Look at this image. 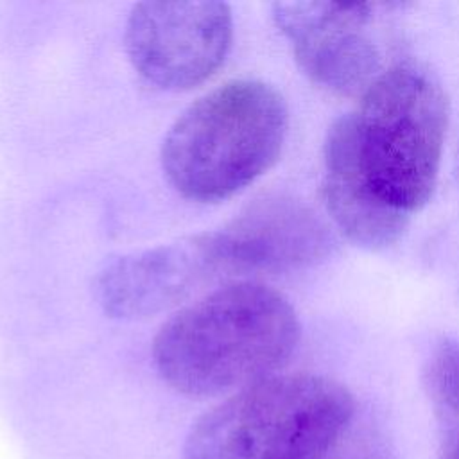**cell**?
<instances>
[{
	"instance_id": "1",
	"label": "cell",
	"mask_w": 459,
	"mask_h": 459,
	"mask_svg": "<svg viewBox=\"0 0 459 459\" xmlns=\"http://www.w3.org/2000/svg\"><path fill=\"white\" fill-rule=\"evenodd\" d=\"M448 99L416 65L382 72L359 108L325 142L323 195L337 230L355 246L384 249L432 197L448 127Z\"/></svg>"
},
{
	"instance_id": "2",
	"label": "cell",
	"mask_w": 459,
	"mask_h": 459,
	"mask_svg": "<svg viewBox=\"0 0 459 459\" xmlns=\"http://www.w3.org/2000/svg\"><path fill=\"white\" fill-rule=\"evenodd\" d=\"M298 341V316L280 292L237 281L174 314L154 337L152 359L176 391L215 396L273 377Z\"/></svg>"
},
{
	"instance_id": "3",
	"label": "cell",
	"mask_w": 459,
	"mask_h": 459,
	"mask_svg": "<svg viewBox=\"0 0 459 459\" xmlns=\"http://www.w3.org/2000/svg\"><path fill=\"white\" fill-rule=\"evenodd\" d=\"M287 133V108L262 81L226 82L190 104L169 129L161 167L186 199H228L278 160Z\"/></svg>"
},
{
	"instance_id": "4",
	"label": "cell",
	"mask_w": 459,
	"mask_h": 459,
	"mask_svg": "<svg viewBox=\"0 0 459 459\" xmlns=\"http://www.w3.org/2000/svg\"><path fill=\"white\" fill-rule=\"evenodd\" d=\"M355 411L339 382L308 373L273 375L204 412L183 459H321Z\"/></svg>"
},
{
	"instance_id": "5",
	"label": "cell",
	"mask_w": 459,
	"mask_h": 459,
	"mask_svg": "<svg viewBox=\"0 0 459 459\" xmlns=\"http://www.w3.org/2000/svg\"><path fill=\"white\" fill-rule=\"evenodd\" d=\"M233 20L224 2H140L126 23V52L147 82L190 90L224 63Z\"/></svg>"
},
{
	"instance_id": "6",
	"label": "cell",
	"mask_w": 459,
	"mask_h": 459,
	"mask_svg": "<svg viewBox=\"0 0 459 459\" xmlns=\"http://www.w3.org/2000/svg\"><path fill=\"white\" fill-rule=\"evenodd\" d=\"M204 237L221 274L307 269L326 260L335 246L323 217L287 194L253 201L224 228Z\"/></svg>"
},
{
	"instance_id": "7",
	"label": "cell",
	"mask_w": 459,
	"mask_h": 459,
	"mask_svg": "<svg viewBox=\"0 0 459 459\" xmlns=\"http://www.w3.org/2000/svg\"><path fill=\"white\" fill-rule=\"evenodd\" d=\"M373 4L276 2L273 18L307 77L337 95H362L382 74L366 25Z\"/></svg>"
},
{
	"instance_id": "8",
	"label": "cell",
	"mask_w": 459,
	"mask_h": 459,
	"mask_svg": "<svg viewBox=\"0 0 459 459\" xmlns=\"http://www.w3.org/2000/svg\"><path fill=\"white\" fill-rule=\"evenodd\" d=\"M217 274L206 237L197 235L115 260L97 278V298L113 317L142 319L179 303Z\"/></svg>"
},
{
	"instance_id": "9",
	"label": "cell",
	"mask_w": 459,
	"mask_h": 459,
	"mask_svg": "<svg viewBox=\"0 0 459 459\" xmlns=\"http://www.w3.org/2000/svg\"><path fill=\"white\" fill-rule=\"evenodd\" d=\"M430 403L448 430L459 427V341L445 339L432 351L425 369Z\"/></svg>"
},
{
	"instance_id": "10",
	"label": "cell",
	"mask_w": 459,
	"mask_h": 459,
	"mask_svg": "<svg viewBox=\"0 0 459 459\" xmlns=\"http://www.w3.org/2000/svg\"><path fill=\"white\" fill-rule=\"evenodd\" d=\"M441 459H459V427L448 430Z\"/></svg>"
}]
</instances>
